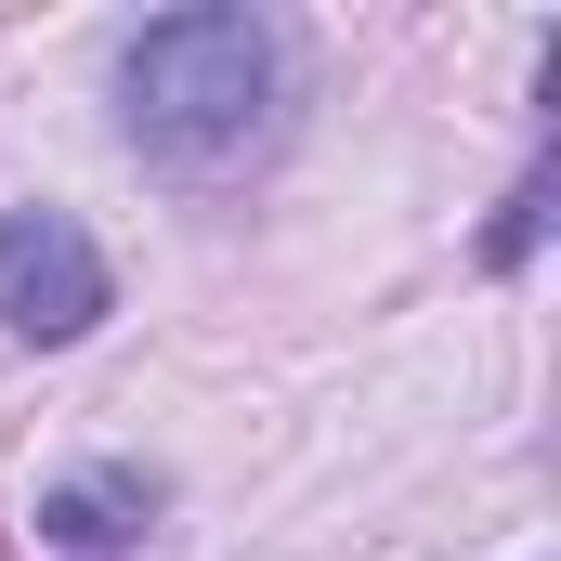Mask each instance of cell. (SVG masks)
<instances>
[{
  "label": "cell",
  "instance_id": "6da1fadb",
  "mask_svg": "<svg viewBox=\"0 0 561 561\" xmlns=\"http://www.w3.org/2000/svg\"><path fill=\"white\" fill-rule=\"evenodd\" d=\"M275 92H287V53L249 0H196V13H157L131 26L118 53V131H131L144 170L170 183H222L275 144Z\"/></svg>",
  "mask_w": 561,
  "mask_h": 561
},
{
  "label": "cell",
  "instance_id": "7a4b0ae2",
  "mask_svg": "<svg viewBox=\"0 0 561 561\" xmlns=\"http://www.w3.org/2000/svg\"><path fill=\"white\" fill-rule=\"evenodd\" d=\"M105 313H118V275H105V249L79 236V209H53V196L0 209V327H13L26 353H66V340H92Z\"/></svg>",
  "mask_w": 561,
  "mask_h": 561
},
{
  "label": "cell",
  "instance_id": "3957f363",
  "mask_svg": "<svg viewBox=\"0 0 561 561\" xmlns=\"http://www.w3.org/2000/svg\"><path fill=\"white\" fill-rule=\"evenodd\" d=\"M144 523H157V470H131V457H105V470H66V483L39 496V536H53L66 561L131 549Z\"/></svg>",
  "mask_w": 561,
  "mask_h": 561
},
{
  "label": "cell",
  "instance_id": "277c9868",
  "mask_svg": "<svg viewBox=\"0 0 561 561\" xmlns=\"http://www.w3.org/2000/svg\"><path fill=\"white\" fill-rule=\"evenodd\" d=\"M536 236H549V157H536V170H523V196L496 209V236H483V262H496V275H523V262H536Z\"/></svg>",
  "mask_w": 561,
  "mask_h": 561
}]
</instances>
